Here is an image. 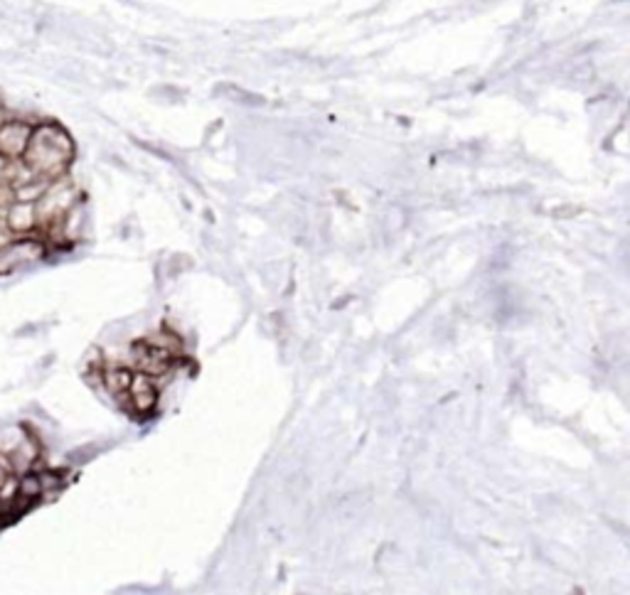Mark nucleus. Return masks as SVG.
<instances>
[{"label": "nucleus", "mask_w": 630, "mask_h": 595, "mask_svg": "<svg viewBox=\"0 0 630 595\" xmlns=\"http://www.w3.org/2000/svg\"><path fill=\"white\" fill-rule=\"evenodd\" d=\"M72 158L74 143L69 133L57 124H40V126H32L30 143H27L20 162L32 175L52 182L67 175Z\"/></svg>", "instance_id": "obj_1"}, {"label": "nucleus", "mask_w": 630, "mask_h": 595, "mask_svg": "<svg viewBox=\"0 0 630 595\" xmlns=\"http://www.w3.org/2000/svg\"><path fill=\"white\" fill-rule=\"evenodd\" d=\"M25 435L27 431H23V428H3V431H0V453H3V455H10V453L18 448L20 441H23Z\"/></svg>", "instance_id": "obj_8"}, {"label": "nucleus", "mask_w": 630, "mask_h": 595, "mask_svg": "<svg viewBox=\"0 0 630 595\" xmlns=\"http://www.w3.org/2000/svg\"><path fill=\"white\" fill-rule=\"evenodd\" d=\"M5 226L10 229V234L27 236L32 229H37V212L35 202H13L8 209H5Z\"/></svg>", "instance_id": "obj_4"}, {"label": "nucleus", "mask_w": 630, "mask_h": 595, "mask_svg": "<svg viewBox=\"0 0 630 595\" xmlns=\"http://www.w3.org/2000/svg\"><path fill=\"white\" fill-rule=\"evenodd\" d=\"M126 398L131 401V406H134L135 411L148 414V411H153L155 408L158 391H155L151 379L145 377V374H134V379H131V384H128L126 389Z\"/></svg>", "instance_id": "obj_5"}, {"label": "nucleus", "mask_w": 630, "mask_h": 595, "mask_svg": "<svg viewBox=\"0 0 630 595\" xmlns=\"http://www.w3.org/2000/svg\"><path fill=\"white\" fill-rule=\"evenodd\" d=\"M30 135H32V126L27 121L5 118L0 124V158L8 162L20 160L30 143Z\"/></svg>", "instance_id": "obj_3"}, {"label": "nucleus", "mask_w": 630, "mask_h": 595, "mask_svg": "<svg viewBox=\"0 0 630 595\" xmlns=\"http://www.w3.org/2000/svg\"><path fill=\"white\" fill-rule=\"evenodd\" d=\"M15 497H20L25 505H32L42 497V482H40V475L37 472H23L18 480V490H15Z\"/></svg>", "instance_id": "obj_6"}, {"label": "nucleus", "mask_w": 630, "mask_h": 595, "mask_svg": "<svg viewBox=\"0 0 630 595\" xmlns=\"http://www.w3.org/2000/svg\"><path fill=\"white\" fill-rule=\"evenodd\" d=\"M13 202H18L15 199V185L8 178H0V212H5Z\"/></svg>", "instance_id": "obj_9"}, {"label": "nucleus", "mask_w": 630, "mask_h": 595, "mask_svg": "<svg viewBox=\"0 0 630 595\" xmlns=\"http://www.w3.org/2000/svg\"><path fill=\"white\" fill-rule=\"evenodd\" d=\"M47 252L45 239L40 236L37 229H32L27 236H18V239H10L8 243L0 246V273H13L18 270L20 266H27V263L40 261Z\"/></svg>", "instance_id": "obj_2"}, {"label": "nucleus", "mask_w": 630, "mask_h": 595, "mask_svg": "<svg viewBox=\"0 0 630 595\" xmlns=\"http://www.w3.org/2000/svg\"><path fill=\"white\" fill-rule=\"evenodd\" d=\"M5 478H8V470H5V468H3V465H0V485L5 482Z\"/></svg>", "instance_id": "obj_10"}, {"label": "nucleus", "mask_w": 630, "mask_h": 595, "mask_svg": "<svg viewBox=\"0 0 630 595\" xmlns=\"http://www.w3.org/2000/svg\"><path fill=\"white\" fill-rule=\"evenodd\" d=\"M134 379V371L128 370H107L104 371V384L111 394L116 397H126V389Z\"/></svg>", "instance_id": "obj_7"}]
</instances>
